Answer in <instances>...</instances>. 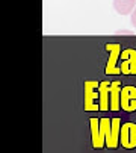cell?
Returning <instances> with one entry per match:
<instances>
[{
  "mask_svg": "<svg viewBox=\"0 0 136 153\" xmlns=\"http://www.w3.org/2000/svg\"><path fill=\"white\" fill-rule=\"evenodd\" d=\"M98 82L95 80H86L85 82V111H97L100 109V105L95 103V99H98Z\"/></svg>",
  "mask_w": 136,
  "mask_h": 153,
  "instance_id": "cell-1",
  "label": "cell"
},
{
  "mask_svg": "<svg viewBox=\"0 0 136 153\" xmlns=\"http://www.w3.org/2000/svg\"><path fill=\"white\" fill-rule=\"evenodd\" d=\"M120 70L124 74H136V50L126 49L120 55Z\"/></svg>",
  "mask_w": 136,
  "mask_h": 153,
  "instance_id": "cell-2",
  "label": "cell"
},
{
  "mask_svg": "<svg viewBox=\"0 0 136 153\" xmlns=\"http://www.w3.org/2000/svg\"><path fill=\"white\" fill-rule=\"evenodd\" d=\"M120 143L126 149H133L136 147V124L135 123H124L121 124L120 130Z\"/></svg>",
  "mask_w": 136,
  "mask_h": 153,
  "instance_id": "cell-3",
  "label": "cell"
},
{
  "mask_svg": "<svg viewBox=\"0 0 136 153\" xmlns=\"http://www.w3.org/2000/svg\"><path fill=\"white\" fill-rule=\"evenodd\" d=\"M106 49L109 50L110 56H109V61L106 64V74H117V73H121L120 67H117V62L120 59V55H121V46L120 44H106Z\"/></svg>",
  "mask_w": 136,
  "mask_h": 153,
  "instance_id": "cell-4",
  "label": "cell"
},
{
  "mask_svg": "<svg viewBox=\"0 0 136 153\" xmlns=\"http://www.w3.org/2000/svg\"><path fill=\"white\" fill-rule=\"evenodd\" d=\"M121 109L127 112H132L136 109V88L132 85H127L121 88Z\"/></svg>",
  "mask_w": 136,
  "mask_h": 153,
  "instance_id": "cell-5",
  "label": "cell"
},
{
  "mask_svg": "<svg viewBox=\"0 0 136 153\" xmlns=\"http://www.w3.org/2000/svg\"><path fill=\"white\" fill-rule=\"evenodd\" d=\"M89 124H91V141H92V146L95 149H101L106 144V140H104V135L100 129V120L91 118Z\"/></svg>",
  "mask_w": 136,
  "mask_h": 153,
  "instance_id": "cell-6",
  "label": "cell"
},
{
  "mask_svg": "<svg viewBox=\"0 0 136 153\" xmlns=\"http://www.w3.org/2000/svg\"><path fill=\"white\" fill-rule=\"evenodd\" d=\"M121 82H110V90H109V103L112 111H118L121 108Z\"/></svg>",
  "mask_w": 136,
  "mask_h": 153,
  "instance_id": "cell-7",
  "label": "cell"
},
{
  "mask_svg": "<svg viewBox=\"0 0 136 153\" xmlns=\"http://www.w3.org/2000/svg\"><path fill=\"white\" fill-rule=\"evenodd\" d=\"M109 90H110V82H100L98 85V100H100V109L107 111L110 109V103H109Z\"/></svg>",
  "mask_w": 136,
  "mask_h": 153,
  "instance_id": "cell-8",
  "label": "cell"
},
{
  "mask_svg": "<svg viewBox=\"0 0 136 153\" xmlns=\"http://www.w3.org/2000/svg\"><path fill=\"white\" fill-rule=\"evenodd\" d=\"M136 8V0H113V9L120 15H129Z\"/></svg>",
  "mask_w": 136,
  "mask_h": 153,
  "instance_id": "cell-9",
  "label": "cell"
},
{
  "mask_svg": "<svg viewBox=\"0 0 136 153\" xmlns=\"http://www.w3.org/2000/svg\"><path fill=\"white\" fill-rule=\"evenodd\" d=\"M100 129L104 135V140H106V146L110 147V143H112V120L110 118H103L100 120Z\"/></svg>",
  "mask_w": 136,
  "mask_h": 153,
  "instance_id": "cell-10",
  "label": "cell"
},
{
  "mask_svg": "<svg viewBox=\"0 0 136 153\" xmlns=\"http://www.w3.org/2000/svg\"><path fill=\"white\" fill-rule=\"evenodd\" d=\"M120 130H121V120L120 118H113L112 120V143L110 149H115L120 143Z\"/></svg>",
  "mask_w": 136,
  "mask_h": 153,
  "instance_id": "cell-11",
  "label": "cell"
},
{
  "mask_svg": "<svg viewBox=\"0 0 136 153\" xmlns=\"http://www.w3.org/2000/svg\"><path fill=\"white\" fill-rule=\"evenodd\" d=\"M130 21H132V25L136 27V8L133 9V12L130 14Z\"/></svg>",
  "mask_w": 136,
  "mask_h": 153,
  "instance_id": "cell-12",
  "label": "cell"
},
{
  "mask_svg": "<svg viewBox=\"0 0 136 153\" xmlns=\"http://www.w3.org/2000/svg\"><path fill=\"white\" fill-rule=\"evenodd\" d=\"M118 33H124V35H132V33H133V30H130V29H124V30H118Z\"/></svg>",
  "mask_w": 136,
  "mask_h": 153,
  "instance_id": "cell-13",
  "label": "cell"
}]
</instances>
